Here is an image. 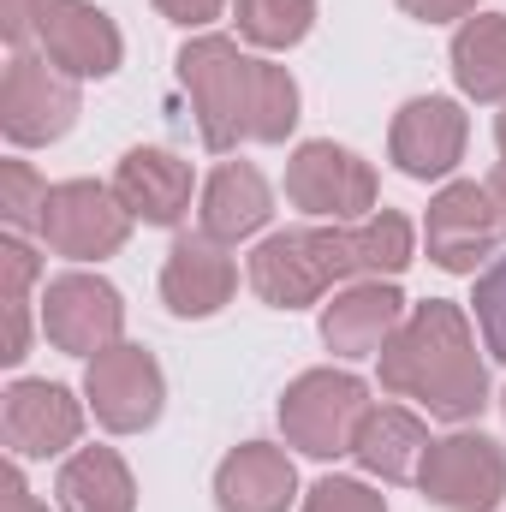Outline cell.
Wrapping results in <instances>:
<instances>
[{"label": "cell", "instance_id": "obj_17", "mask_svg": "<svg viewBox=\"0 0 506 512\" xmlns=\"http://www.w3.org/2000/svg\"><path fill=\"white\" fill-rule=\"evenodd\" d=\"M405 322V298L399 286H381V280H358L346 286L328 310H322V340L340 352V358H370L393 340V328Z\"/></svg>", "mask_w": 506, "mask_h": 512}, {"label": "cell", "instance_id": "obj_2", "mask_svg": "<svg viewBox=\"0 0 506 512\" xmlns=\"http://www.w3.org/2000/svg\"><path fill=\"white\" fill-rule=\"evenodd\" d=\"M179 84L191 90L209 149H239L245 137L280 143L298 126V84L286 66L239 54L233 36H197L179 48Z\"/></svg>", "mask_w": 506, "mask_h": 512}, {"label": "cell", "instance_id": "obj_11", "mask_svg": "<svg viewBox=\"0 0 506 512\" xmlns=\"http://www.w3.org/2000/svg\"><path fill=\"white\" fill-rule=\"evenodd\" d=\"M84 393H90L96 423L114 429V435H137L161 417V370L143 346H126V340L90 358Z\"/></svg>", "mask_w": 506, "mask_h": 512}, {"label": "cell", "instance_id": "obj_3", "mask_svg": "<svg viewBox=\"0 0 506 512\" xmlns=\"http://www.w3.org/2000/svg\"><path fill=\"white\" fill-rule=\"evenodd\" d=\"M381 358V387L399 393V399H417L429 405V417H447V423H465L483 411L489 399V370L477 358V340H471V322L459 304L447 298H429L417 304L393 340L376 352Z\"/></svg>", "mask_w": 506, "mask_h": 512}, {"label": "cell", "instance_id": "obj_19", "mask_svg": "<svg viewBox=\"0 0 506 512\" xmlns=\"http://www.w3.org/2000/svg\"><path fill=\"white\" fill-rule=\"evenodd\" d=\"M429 447H435L429 429H423L411 411H399V405H370L364 423H358V435H352V459H358L364 471H376L381 483L417 477L423 459H429Z\"/></svg>", "mask_w": 506, "mask_h": 512}, {"label": "cell", "instance_id": "obj_10", "mask_svg": "<svg viewBox=\"0 0 506 512\" xmlns=\"http://www.w3.org/2000/svg\"><path fill=\"white\" fill-rule=\"evenodd\" d=\"M42 328L60 352L72 358H96L108 346H120V328H126V304L108 280L96 274H60L42 298Z\"/></svg>", "mask_w": 506, "mask_h": 512}, {"label": "cell", "instance_id": "obj_21", "mask_svg": "<svg viewBox=\"0 0 506 512\" xmlns=\"http://www.w3.org/2000/svg\"><path fill=\"white\" fill-rule=\"evenodd\" d=\"M60 507L66 512H137V483L114 447H84L60 471Z\"/></svg>", "mask_w": 506, "mask_h": 512}, {"label": "cell", "instance_id": "obj_18", "mask_svg": "<svg viewBox=\"0 0 506 512\" xmlns=\"http://www.w3.org/2000/svg\"><path fill=\"white\" fill-rule=\"evenodd\" d=\"M292 489H298V471L268 441L233 447L221 459V471H215V501H221V512H286L292 507Z\"/></svg>", "mask_w": 506, "mask_h": 512}, {"label": "cell", "instance_id": "obj_4", "mask_svg": "<svg viewBox=\"0 0 506 512\" xmlns=\"http://www.w3.org/2000/svg\"><path fill=\"white\" fill-rule=\"evenodd\" d=\"M370 411V387L346 370H310L286 387L280 399V429L298 453L310 459H334V453H352V435Z\"/></svg>", "mask_w": 506, "mask_h": 512}, {"label": "cell", "instance_id": "obj_29", "mask_svg": "<svg viewBox=\"0 0 506 512\" xmlns=\"http://www.w3.org/2000/svg\"><path fill=\"white\" fill-rule=\"evenodd\" d=\"M0 512H48L36 495H30V483H24L18 465H6V477H0Z\"/></svg>", "mask_w": 506, "mask_h": 512}, {"label": "cell", "instance_id": "obj_6", "mask_svg": "<svg viewBox=\"0 0 506 512\" xmlns=\"http://www.w3.org/2000/svg\"><path fill=\"white\" fill-rule=\"evenodd\" d=\"M72 120H78V84L36 54H12L0 78V131L18 149H36V143L66 137Z\"/></svg>", "mask_w": 506, "mask_h": 512}, {"label": "cell", "instance_id": "obj_8", "mask_svg": "<svg viewBox=\"0 0 506 512\" xmlns=\"http://www.w3.org/2000/svg\"><path fill=\"white\" fill-rule=\"evenodd\" d=\"M286 197L322 221H358L376 209V173L340 143H304L286 167Z\"/></svg>", "mask_w": 506, "mask_h": 512}, {"label": "cell", "instance_id": "obj_22", "mask_svg": "<svg viewBox=\"0 0 506 512\" xmlns=\"http://www.w3.org/2000/svg\"><path fill=\"white\" fill-rule=\"evenodd\" d=\"M453 78L471 102H506V12H477L459 24Z\"/></svg>", "mask_w": 506, "mask_h": 512}, {"label": "cell", "instance_id": "obj_31", "mask_svg": "<svg viewBox=\"0 0 506 512\" xmlns=\"http://www.w3.org/2000/svg\"><path fill=\"white\" fill-rule=\"evenodd\" d=\"M173 24H209L215 12H221V0H155Z\"/></svg>", "mask_w": 506, "mask_h": 512}, {"label": "cell", "instance_id": "obj_27", "mask_svg": "<svg viewBox=\"0 0 506 512\" xmlns=\"http://www.w3.org/2000/svg\"><path fill=\"white\" fill-rule=\"evenodd\" d=\"M304 512H387V507H381L376 489L358 483V477H322V483L310 489Z\"/></svg>", "mask_w": 506, "mask_h": 512}, {"label": "cell", "instance_id": "obj_1", "mask_svg": "<svg viewBox=\"0 0 506 512\" xmlns=\"http://www.w3.org/2000/svg\"><path fill=\"white\" fill-rule=\"evenodd\" d=\"M405 262H411V221L387 209L364 227H292L262 239L251 256V286L274 310H304L340 280L399 274Z\"/></svg>", "mask_w": 506, "mask_h": 512}, {"label": "cell", "instance_id": "obj_23", "mask_svg": "<svg viewBox=\"0 0 506 512\" xmlns=\"http://www.w3.org/2000/svg\"><path fill=\"white\" fill-rule=\"evenodd\" d=\"M30 280H36L30 245L6 239V245H0V304H6V346H0V358H6V364H18L24 346H30V304H24Z\"/></svg>", "mask_w": 506, "mask_h": 512}, {"label": "cell", "instance_id": "obj_28", "mask_svg": "<svg viewBox=\"0 0 506 512\" xmlns=\"http://www.w3.org/2000/svg\"><path fill=\"white\" fill-rule=\"evenodd\" d=\"M36 6H42V0H0V36H6L12 48L36 30Z\"/></svg>", "mask_w": 506, "mask_h": 512}, {"label": "cell", "instance_id": "obj_24", "mask_svg": "<svg viewBox=\"0 0 506 512\" xmlns=\"http://www.w3.org/2000/svg\"><path fill=\"white\" fill-rule=\"evenodd\" d=\"M316 24V0H239V30L256 48H292Z\"/></svg>", "mask_w": 506, "mask_h": 512}, {"label": "cell", "instance_id": "obj_26", "mask_svg": "<svg viewBox=\"0 0 506 512\" xmlns=\"http://www.w3.org/2000/svg\"><path fill=\"white\" fill-rule=\"evenodd\" d=\"M471 304H477V322H483L489 352L506 364V256L483 274V280H477V298H471Z\"/></svg>", "mask_w": 506, "mask_h": 512}, {"label": "cell", "instance_id": "obj_30", "mask_svg": "<svg viewBox=\"0 0 506 512\" xmlns=\"http://www.w3.org/2000/svg\"><path fill=\"white\" fill-rule=\"evenodd\" d=\"M411 18H423V24H447V18H471V6L477 0H399Z\"/></svg>", "mask_w": 506, "mask_h": 512}, {"label": "cell", "instance_id": "obj_20", "mask_svg": "<svg viewBox=\"0 0 506 512\" xmlns=\"http://www.w3.org/2000/svg\"><path fill=\"white\" fill-rule=\"evenodd\" d=\"M268 215H274L268 185H262V173L245 167V161H227V167L209 179V191H203V233L221 239V245L251 239Z\"/></svg>", "mask_w": 506, "mask_h": 512}, {"label": "cell", "instance_id": "obj_14", "mask_svg": "<svg viewBox=\"0 0 506 512\" xmlns=\"http://www.w3.org/2000/svg\"><path fill=\"white\" fill-rule=\"evenodd\" d=\"M387 149H393L399 173H411V179H441V173H453L459 155H465V114H459V102H447V96H417V102H405L399 120H393Z\"/></svg>", "mask_w": 506, "mask_h": 512}, {"label": "cell", "instance_id": "obj_9", "mask_svg": "<svg viewBox=\"0 0 506 512\" xmlns=\"http://www.w3.org/2000/svg\"><path fill=\"white\" fill-rule=\"evenodd\" d=\"M417 483L447 512H489L506 495V453L489 435H447L429 447Z\"/></svg>", "mask_w": 506, "mask_h": 512}, {"label": "cell", "instance_id": "obj_32", "mask_svg": "<svg viewBox=\"0 0 506 512\" xmlns=\"http://www.w3.org/2000/svg\"><path fill=\"white\" fill-rule=\"evenodd\" d=\"M489 191L501 197V209H506V167H495V179H489Z\"/></svg>", "mask_w": 506, "mask_h": 512}, {"label": "cell", "instance_id": "obj_16", "mask_svg": "<svg viewBox=\"0 0 506 512\" xmlns=\"http://www.w3.org/2000/svg\"><path fill=\"white\" fill-rule=\"evenodd\" d=\"M114 197L143 227H173L191 209V167L173 149H131L114 173Z\"/></svg>", "mask_w": 506, "mask_h": 512}, {"label": "cell", "instance_id": "obj_5", "mask_svg": "<svg viewBox=\"0 0 506 512\" xmlns=\"http://www.w3.org/2000/svg\"><path fill=\"white\" fill-rule=\"evenodd\" d=\"M36 233L48 239V251L72 256V262H102L126 245L131 209L96 179H66V185H48Z\"/></svg>", "mask_w": 506, "mask_h": 512}, {"label": "cell", "instance_id": "obj_7", "mask_svg": "<svg viewBox=\"0 0 506 512\" xmlns=\"http://www.w3.org/2000/svg\"><path fill=\"white\" fill-rule=\"evenodd\" d=\"M423 233H429V256H435L447 274H471L483 256L501 251L506 209H501V197H495L489 185L459 179V185H447V191L429 203Z\"/></svg>", "mask_w": 506, "mask_h": 512}, {"label": "cell", "instance_id": "obj_33", "mask_svg": "<svg viewBox=\"0 0 506 512\" xmlns=\"http://www.w3.org/2000/svg\"><path fill=\"white\" fill-rule=\"evenodd\" d=\"M495 143H501V155H506V114L495 120Z\"/></svg>", "mask_w": 506, "mask_h": 512}, {"label": "cell", "instance_id": "obj_12", "mask_svg": "<svg viewBox=\"0 0 506 512\" xmlns=\"http://www.w3.org/2000/svg\"><path fill=\"white\" fill-rule=\"evenodd\" d=\"M36 36L66 78H108V72H120V54H126L114 18L90 0H42Z\"/></svg>", "mask_w": 506, "mask_h": 512}, {"label": "cell", "instance_id": "obj_13", "mask_svg": "<svg viewBox=\"0 0 506 512\" xmlns=\"http://www.w3.org/2000/svg\"><path fill=\"white\" fill-rule=\"evenodd\" d=\"M12 459H54L84 435V405L60 382H12L0 411Z\"/></svg>", "mask_w": 506, "mask_h": 512}, {"label": "cell", "instance_id": "obj_15", "mask_svg": "<svg viewBox=\"0 0 506 512\" xmlns=\"http://www.w3.org/2000/svg\"><path fill=\"white\" fill-rule=\"evenodd\" d=\"M239 286V268L233 256L221 251V239L209 233H185L173 251H167V268H161V298L173 316H215Z\"/></svg>", "mask_w": 506, "mask_h": 512}, {"label": "cell", "instance_id": "obj_25", "mask_svg": "<svg viewBox=\"0 0 506 512\" xmlns=\"http://www.w3.org/2000/svg\"><path fill=\"white\" fill-rule=\"evenodd\" d=\"M42 203H48V185L30 173V161H6L0 167V209H6V227L24 233L42 221Z\"/></svg>", "mask_w": 506, "mask_h": 512}]
</instances>
